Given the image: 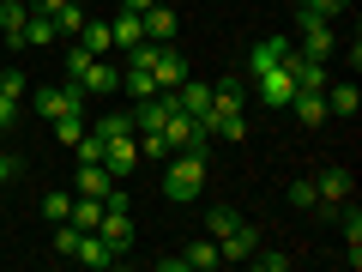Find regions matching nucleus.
<instances>
[{
	"mask_svg": "<svg viewBox=\"0 0 362 272\" xmlns=\"http://www.w3.org/2000/svg\"><path fill=\"white\" fill-rule=\"evenodd\" d=\"M109 181H115V176H109L103 164H78V194H90V200H103V194H109Z\"/></svg>",
	"mask_w": 362,
	"mask_h": 272,
	"instance_id": "nucleus-23",
	"label": "nucleus"
},
{
	"mask_svg": "<svg viewBox=\"0 0 362 272\" xmlns=\"http://www.w3.org/2000/svg\"><path fill=\"white\" fill-rule=\"evenodd\" d=\"M49 128H54V145H61V152H73V145H78V140H85V133H90V128H85V121H78V115H54Z\"/></svg>",
	"mask_w": 362,
	"mask_h": 272,
	"instance_id": "nucleus-25",
	"label": "nucleus"
},
{
	"mask_svg": "<svg viewBox=\"0 0 362 272\" xmlns=\"http://www.w3.org/2000/svg\"><path fill=\"white\" fill-rule=\"evenodd\" d=\"M296 55L326 61V55H332V25H326V18H302V42H296Z\"/></svg>",
	"mask_w": 362,
	"mask_h": 272,
	"instance_id": "nucleus-11",
	"label": "nucleus"
},
{
	"mask_svg": "<svg viewBox=\"0 0 362 272\" xmlns=\"http://www.w3.org/2000/svg\"><path fill=\"white\" fill-rule=\"evenodd\" d=\"M73 260H85V266H109L115 254L103 248V236H97V230H85V236H78V248H73Z\"/></svg>",
	"mask_w": 362,
	"mask_h": 272,
	"instance_id": "nucleus-24",
	"label": "nucleus"
},
{
	"mask_svg": "<svg viewBox=\"0 0 362 272\" xmlns=\"http://www.w3.org/2000/svg\"><path fill=\"white\" fill-rule=\"evenodd\" d=\"M66 212H73V194H61V188L42 194V218H49V224H66Z\"/></svg>",
	"mask_w": 362,
	"mask_h": 272,
	"instance_id": "nucleus-31",
	"label": "nucleus"
},
{
	"mask_svg": "<svg viewBox=\"0 0 362 272\" xmlns=\"http://www.w3.org/2000/svg\"><path fill=\"white\" fill-rule=\"evenodd\" d=\"M54 30H66V37H78V30H85V6H78V0H66V6H54Z\"/></svg>",
	"mask_w": 362,
	"mask_h": 272,
	"instance_id": "nucleus-28",
	"label": "nucleus"
},
{
	"mask_svg": "<svg viewBox=\"0 0 362 272\" xmlns=\"http://www.w3.org/2000/svg\"><path fill=\"white\" fill-rule=\"evenodd\" d=\"M30 103H37V115H78V109H85V85H73V79H66V85H42L37 97H30Z\"/></svg>",
	"mask_w": 362,
	"mask_h": 272,
	"instance_id": "nucleus-3",
	"label": "nucleus"
},
{
	"mask_svg": "<svg viewBox=\"0 0 362 272\" xmlns=\"http://www.w3.org/2000/svg\"><path fill=\"white\" fill-rule=\"evenodd\" d=\"M290 97H296V79H290V67H284V61L272 67V73H259V103L290 109Z\"/></svg>",
	"mask_w": 362,
	"mask_h": 272,
	"instance_id": "nucleus-8",
	"label": "nucleus"
},
{
	"mask_svg": "<svg viewBox=\"0 0 362 272\" xmlns=\"http://www.w3.org/2000/svg\"><path fill=\"white\" fill-rule=\"evenodd\" d=\"M78 49H90V55H109V49H115V37H109V18H85V30H78Z\"/></svg>",
	"mask_w": 362,
	"mask_h": 272,
	"instance_id": "nucleus-19",
	"label": "nucleus"
},
{
	"mask_svg": "<svg viewBox=\"0 0 362 272\" xmlns=\"http://www.w3.org/2000/svg\"><path fill=\"white\" fill-rule=\"evenodd\" d=\"M54 37H61V30H54V18L30 6V13H25V49H49Z\"/></svg>",
	"mask_w": 362,
	"mask_h": 272,
	"instance_id": "nucleus-17",
	"label": "nucleus"
},
{
	"mask_svg": "<svg viewBox=\"0 0 362 272\" xmlns=\"http://www.w3.org/2000/svg\"><path fill=\"white\" fill-rule=\"evenodd\" d=\"M78 85H85V97H115V91H121V67H109L103 55H97V61L78 73Z\"/></svg>",
	"mask_w": 362,
	"mask_h": 272,
	"instance_id": "nucleus-9",
	"label": "nucleus"
},
{
	"mask_svg": "<svg viewBox=\"0 0 362 272\" xmlns=\"http://www.w3.org/2000/svg\"><path fill=\"white\" fill-rule=\"evenodd\" d=\"M338 13H350V0H302V18H326L332 25Z\"/></svg>",
	"mask_w": 362,
	"mask_h": 272,
	"instance_id": "nucleus-30",
	"label": "nucleus"
},
{
	"mask_svg": "<svg viewBox=\"0 0 362 272\" xmlns=\"http://www.w3.org/2000/svg\"><path fill=\"white\" fill-rule=\"evenodd\" d=\"M139 25H145V42H175V13H169L163 0H157L151 13H139Z\"/></svg>",
	"mask_w": 362,
	"mask_h": 272,
	"instance_id": "nucleus-14",
	"label": "nucleus"
},
{
	"mask_svg": "<svg viewBox=\"0 0 362 272\" xmlns=\"http://www.w3.org/2000/svg\"><path fill=\"white\" fill-rule=\"evenodd\" d=\"M356 109H362V97H356L350 79L344 85H326V115H356Z\"/></svg>",
	"mask_w": 362,
	"mask_h": 272,
	"instance_id": "nucleus-20",
	"label": "nucleus"
},
{
	"mask_svg": "<svg viewBox=\"0 0 362 272\" xmlns=\"http://www.w3.org/2000/svg\"><path fill=\"white\" fill-rule=\"evenodd\" d=\"M73 164H103V140H97V133H85V140L73 145Z\"/></svg>",
	"mask_w": 362,
	"mask_h": 272,
	"instance_id": "nucleus-33",
	"label": "nucleus"
},
{
	"mask_svg": "<svg viewBox=\"0 0 362 272\" xmlns=\"http://www.w3.org/2000/svg\"><path fill=\"white\" fill-rule=\"evenodd\" d=\"M90 61H97V55H90V49H78V42H73V49H66V79L78 85V73H85Z\"/></svg>",
	"mask_w": 362,
	"mask_h": 272,
	"instance_id": "nucleus-36",
	"label": "nucleus"
},
{
	"mask_svg": "<svg viewBox=\"0 0 362 272\" xmlns=\"http://www.w3.org/2000/svg\"><path fill=\"white\" fill-rule=\"evenodd\" d=\"M284 55H290V37H259V42H254V55H247V61H254V79H259V73H272Z\"/></svg>",
	"mask_w": 362,
	"mask_h": 272,
	"instance_id": "nucleus-16",
	"label": "nucleus"
},
{
	"mask_svg": "<svg viewBox=\"0 0 362 272\" xmlns=\"http://www.w3.org/2000/svg\"><path fill=\"white\" fill-rule=\"evenodd\" d=\"M78 6H85V0H78Z\"/></svg>",
	"mask_w": 362,
	"mask_h": 272,
	"instance_id": "nucleus-44",
	"label": "nucleus"
},
{
	"mask_svg": "<svg viewBox=\"0 0 362 272\" xmlns=\"http://www.w3.org/2000/svg\"><path fill=\"white\" fill-rule=\"evenodd\" d=\"M223 230H235V212H230V206H211V212H206V236L218 242Z\"/></svg>",
	"mask_w": 362,
	"mask_h": 272,
	"instance_id": "nucleus-32",
	"label": "nucleus"
},
{
	"mask_svg": "<svg viewBox=\"0 0 362 272\" xmlns=\"http://www.w3.org/2000/svg\"><path fill=\"white\" fill-rule=\"evenodd\" d=\"M13 115H18V97H13V91H0V128H13Z\"/></svg>",
	"mask_w": 362,
	"mask_h": 272,
	"instance_id": "nucleus-38",
	"label": "nucleus"
},
{
	"mask_svg": "<svg viewBox=\"0 0 362 272\" xmlns=\"http://www.w3.org/2000/svg\"><path fill=\"white\" fill-rule=\"evenodd\" d=\"M18 169H25L18 157H6V152H0V188H6V181H18Z\"/></svg>",
	"mask_w": 362,
	"mask_h": 272,
	"instance_id": "nucleus-39",
	"label": "nucleus"
},
{
	"mask_svg": "<svg viewBox=\"0 0 362 272\" xmlns=\"http://www.w3.org/2000/svg\"><path fill=\"white\" fill-rule=\"evenodd\" d=\"M314 194H320V206L314 212H338V206H350V169H320V176H314Z\"/></svg>",
	"mask_w": 362,
	"mask_h": 272,
	"instance_id": "nucleus-5",
	"label": "nucleus"
},
{
	"mask_svg": "<svg viewBox=\"0 0 362 272\" xmlns=\"http://www.w3.org/2000/svg\"><path fill=\"white\" fill-rule=\"evenodd\" d=\"M254 248H259V236H254V224H242V218H235V230L218 236V254H223V260H247Z\"/></svg>",
	"mask_w": 362,
	"mask_h": 272,
	"instance_id": "nucleus-13",
	"label": "nucleus"
},
{
	"mask_svg": "<svg viewBox=\"0 0 362 272\" xmlns=\"http://www.w3.org/2000/svg\"><path fill=\"white\" fill-rule=\"evenodd\" d=\"M133 164H139V133H115V140H103V169H109V176H133Z\"/></svg>",
	"mask_w": 362,
	"mask_h": 272,
	"instance_id": "nucleus-7",
	"label": "nucleus"
},
{
	"mask_svg": "<svg viewBox=\"0 0 362 272\" xmlns=\"http://www.w3.org/2000/svg\"><path fill=\"white\" fill-rule=\"evenodd\" d=\"M97 236H103V248H109V254H127V248H133V218H127V206H109V200H103Z\"/></svg>",
	"mask_w": 362,
	"mask_h": 272,
	"instance_id": "nucleus-4",
	"label": "nucleus"
},
{
	"mask_svg": "<svg viewBox=\"0 0 362 272\" xmlns=\"http://www.w3.org/2000/svg\"><path fill=\"white\" fill-rule=\"evenodd\" d=\"M90 133H97V140H115V133H133V115H103V121H97Z\"/></svg>",
	"mask_w": 362,
	"mask_h": 272,
	"instance_id": "nucleus-34",
	"label": "nucleus"
},
{
	"mask_svg": "<svg viewBox=\"0 0 362 272\" xmlns=\"http://www.w3.org/2000/svg\"><path fill=\"white\" fill-rule=\"evenodd\" d=\"M169 115H175V91H157V97H139V109H133V133H157Z\"/></svg>",
	"mask_w": 362,
	"mask_h": 272,
	"instance_id": "nucleus-6",
	"label": "nucleus"
},
{
	"mask_svg": "<svg viewBox=\"0 0 362 272\" xmlns=\"http://www.w3.org/2000/svg\"><path fill=\"white\" fill-rule=\"evenodd\" d=\"M0 6H30V0H0Z\"/></svg>",
	"mask_w": 362,
	"mask_h": 272,
	"instance_id": "nucleus-42",
	"label": "nucleus"
},
{
	"mask_svg": "<svg viewBox=\"0 0 362 272\" xmlns=\"http://www.w3.org/2000/svg\"><path fill=\"white\" fill-rule=\"evenodd\" d=\"M175 109H181V115H194V121H206V115H211V85L181 79V85H175Z\"/></svg>",
	"mask_w": 362,
	"mask_h": 272,
	"instance_id": "nucleus-10",
	"label": "nucleus"
},
{
	"mask_svg": "<svg viewBox=\"0 0 362 272\" xmlns=\"http://www.w3.org/2000/svg\"><path fill=\"white\" fill-rule=\"evenodd\" d=\"M121 6H127V13H151L157 0H121Z\"/></svg>",
	"mask_w": 362,
	"mask_h": 272,
	"instance_id": "nucleus-41",
	"label": "nucleus"
},
{
	"mask_svg": "<svg viewBox=\"0 0 362 272\" xmlns=\"http://www.w3.org/2000/svg\"><path fill=\"white\" fill-rule=\"evenodd\" d=\"M97 218H103V200L73 194V212H66V224H73V230H97Z\"/></svg>",
	"mask_w": 362,
	"mask_h": 272,
	"instance_id": "nucleus-21",
	"label": "nucleus"
},
{
	"mask_svg": "<svg viewBox=\"0 0 362 272\" xmlns=\"http://www.w3.org/2000/svg\"><path fill=\"white\" fill-rule=\"evenodd\" d=\"M338 224H344V242H350V266H362V212L356 206H338Z\"/></svg>",
	"mask_w": 362,
	"mask_h": 272,
	"instance_id": "nucleus-26",
	"label": "nucleus"
},
{
	"mask_svg": "<svg viewBox=\"0 0 362 272\" xmlns=\"http://www.w3.org/2000/svg\"><path fill=\"white\" fill-rule=\"evenodd\" d=\"M211 103H223V109H247V85H242V79H218V85H211Z\"/></svg>",
	"mask_w": 362,
	"mask_h": 272,
	"instance_id": "nucleus-27",
	"label": "nucleus"
},
{
	"mask_svg": "<svg viewBox=\"0 0 362 272\" xmlns=\"http://www.w3.org/2000/svg\"><path fill=\"white\" fill-rule=\"evenodd\" d=\"M181 266H187V272H211V266H223V254H218V242L206 236V242H194L187 254H181Z\"/></svg>",
	"mask_w": 362,
	"mask_h": 272,
	"instance_id": "nucleus-22",
	"label": "nucleus"
},
{
	"mask_svg": "<svg viewBox=\"0 0 362 272\" xmlns=\"http://www.w3.org/2000/svg\"><path fill=\"white\" fill-rule=\"evenodd\" d=\"M0 91H13V97H25V73H18V67H13V73H0Z\"/></svg>",
	"mask_w": 362,
	"mask_h": 272,
	"instance_id": "nucleus-40",
	"label": "nucleus"
},
{
	"mask_svg": "<svg viewBox=\"0 0 362 272\" xmlns=\"http://www.w3.org/2000/svg\"><path fill=\"white\" fill-rule=\"evenodd\" d=\"M290 206H308V212L320 206V194H314V181H308V176H302V181H290Z\"/></svg>",
	"mask_w": 362,
	"mask_h": 272,
	"instance_id": "nucleus-35",
	"label": "nucleus"
},
{
	"mask_svg": "<svg viewBox=\"0 0 362 272\" xmlns=\"http://www.w3.org/2000/svg\"><path fill=\"white\" fill-rule=\"evenodd\" d=\"M109 37H115V49L121 55H133L145 42V25H139V13H121V18H109Z\"/></svg>",
	"mask_w": 362,
	"mask_h": 272,
	"instance_id": "nucleus-15",
	"label": "nucleus"
},
{
	"mask_svg": "<svg viewBox=\"0 0 362 272\" xmlns=\"http://www.w3.org/2000/svg\"><path fill=\"white\" fill-rule=\"evenodd\" d=\"M163 194L175 200V206L199 200V194H206V157H199V152H175L169 169H163Z\"/></svg>",
	"mask_w": 362,
	"mask_h": 272,
	"instance_id": "nucleus-1",
	"label": "nucleus"
},
{
	"mask_svg": "<svg viewBox=\"0 0 362 272\" xmlns=\"http://www.w3.org/2000/svg\"><path fill=\"white\" fill-rule=\"evenodd\" d=\"M290 109L302 115V128H320V121H326V91H296Z\"/></svg>",
	"mask_w": 362,
	"mask_h": 272,
	"instance_id": "nucleus-18",
	"label": "nucleus"
},
{
	"mask_svg": "<svg viewBox=\"0 0 362 272\" xmlns=\"http://www.w3.org/2000/svg\"><path fill=\"white\" fill-rule=\"evenodd\" d=\"M121 91H133V97H157L151 67H127V73H121Z\"/></svg>",
	"mask_w": 362,
	"mask_h": 272,
	"instance_id": "nucleus-29",
	"label": "nucleus"
},
{
	"mask_svg": "<svg viewBox=\"0 0 362 272\" xmlns=\"http://www.w3.org/2000/svg\"><path fill=\"white\" fill-rule=\"evenodd\" d=\"M247 260H254L259 272H284V266H290V254H259V248H254V254H247Z\"/></svg>",
	"mask_w": 362,
	"mask_h": 272,
	"instance_id": "nucleus-37",
	"label": "nucleus"
},
{
	"mask_svg": "<svg viewBox=\"0 0 362 272\" xmlns=\"http://www.w3.org/2000/svg\"><path fill=\"white\" fill-rule=\"evenodd\" d=\"M157 133H163L169 157H175V152H199V157H206V121H194V115H181V109H175Z\"/></svg>",
	"mask_w": 362,
	"mask_h": 272,
	"instance_id": "nucleus-2",
	"label": "nucleus"
},
{
	"mask_svg": "<svg viewBox=\"0 0 362 272\" xmlns=\"http://www.w3.org/2000/svg\"><path fill=\"white\" fill-rule=\"evenodd\" d=\"M242 133H247V115H242V109L211 103V115H206V140H242Z\"/></svg>",
	"mask_w": 362,
	"mask_h": 272,
	"instance_id": "nucleus-12",
	"label": "nucleus"
},
{
	"mask_svg": "<svg viewBox=\"0 0 362 272\" xmlns=\"http://www.w3.org/2000/svg\"><path fill=\"white\" fill-rule=\"evenodd\" d=\"M0 140H6V128H0Z\"/></svg>",
	"mask_w": 362,
	"mask_h": 272,
	"instance_id": "nucleus-43",
	"label": "nucleus"
}]
</instances>
